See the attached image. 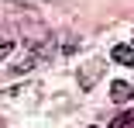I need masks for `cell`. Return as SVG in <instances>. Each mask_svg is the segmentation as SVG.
Masks as SVG:
<instances>
[{
    "label": "cell",
    "mask_w": 134,
    "mask_h": 128,
    "mask_svg": "<svg viewBox=\"0 0 134 128\" xmlns=\"http://www.w3.org/2000/svg\"><path fill=\"white\" fill-rule=\"evenodd\" d=\"M110 97L117 100V104H124V100H131V97H134V90H131V83H124V80H114V87H110Z\"/></svg>",
    "instance_id": "obj_4"
},
{
    "label": "cell",
    "mask_w": 134,
    "mask_h": 128,
    "mask_svg": "<svg viewBox=\"0 0 134 128\" xmlns=\"http://www.w3.org/2000/svg\"><path fill=\"white\" fill-rule=\"evenodd\" d=\"M110 128H134V111H120V114L110 121Z\"/></svg>",
    "instance_id": "obj_6"
},
{
    "label": "cell",
    "mask_w": 134,
    "mask_h": 128,
    "mask_svg": "<svg viewBox=\"0 0 134 128\" xmlns=\"http://www.w3.org/2000/svg\"><path fill=\"white\" fill-rule=\"evenodd\" d=\"M38 97H41L38 83H21V87H10V90L0 93V100H17V104H24V107H31Z\"/></svg>",
    "instance_id": "obj_1"
},
{
    "label": "cell",
    "mask_w": 134,
    "mask_h": 128,
    "mask_svg": "<svg viewBox=\"0 0 134 128\" xmlns=\"http://www.w3.org/2000/svg\"><path fill=\"white\" fill-rule=\"evenodd\" d=\"M103 69H107V62H103V59H90L83 69H79V87H83V90H93V87H96V80L103 76Z\"/></svg>",
    "instance_id": "obj_2"
},
{
    "label": "cell",
    "mask_w": 134,
    "mask_h": 128,
    "mask_svg": "<svg viewBox=\"0 0 134 128\" xmlns=\"http://www.w3.org/2000/svg\"><path fill=\"white\" fill-rule=\"evenodd\" d=\"M48 56H45V45H35L31 52H28V59H21V62H14L10 66V73H28V69H35V66H41Z\"/></svg>",
    "instance_id": "obj_3"
},
{
    "label": "cell",
    "mask_w": 134,
    "mask_h": 128,
    "mask_svg": "<svg viewBox=\"0 0 134 128\" xmlns=\"http://www.w3.org/2000/svg\"><path fill=\"white\" fill-rule=\"evenodd\" d=\"M110 56H114V62H120V66H134V45H117Z\"/></svg>",
    "instance_id": "obj_5"
},
{
    "label": "cell",
    "mask_w": 134,
    "mask_h": 128,
    "mask_svg": "<svg viewBox=\"0 0 134 128\" xmlns=\"http://www.w3.org/2000/svg\"><path fill=\"white\" fill-rule=\"evenodd\" d=\"M10 52H14V42H10V38H0V59L10 56Z\"/></svg>",
    "instance_id": "obj_7"
}]
</instances>
